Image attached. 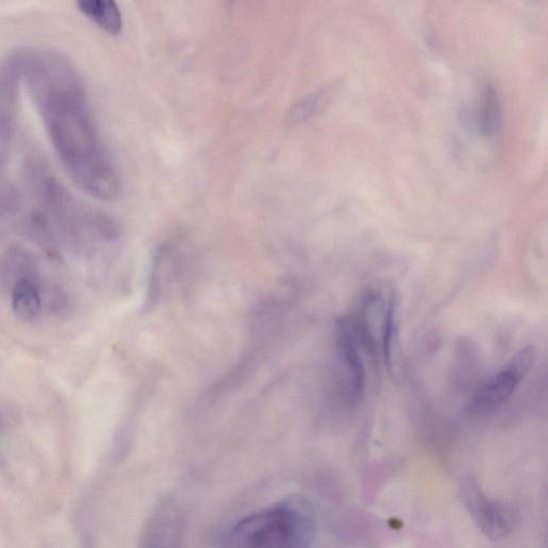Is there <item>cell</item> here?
Returning <instances> with one entry per match:
<instances>
[{
  "mask_svg": "<svg viewBox=\"0 0 548 548\" xmlns=\"http://www.w3.org/2000/svg\"><path fill=\"white\" fill-rule=\"evenodd\" d=\"M27 85L56 155L76 186L101 201L121 194V179L91 112L83 80L57 52H22Z\"/></svg>",
  "mask_w": 548,
  "mask_h": 548,
  "instance_id": "1",
  "label": "cell"
},
{
  "mask_svg": "<svg viewBox=\"0 0 548 548\" xmlns=\"http://www.w3.org/2000/svg\"><path fill=\"white\" fill-rule=\"evenodd\" d=\"M315 532L311 502L294 495L243 517L227 543L230 548H312Z\"/></svg>",
  "mask_w": 548,
  "mask_h": 548,
  "instance_id": "2",
  "label": "cell"
},
{
  "mask_svg": "<svg viewBox=\"0 0 548 548\" xmlns=\"http://www.w3.org/2000/svg\"><path fill=\"white\" fill-rule=\"evenodd\" d=\"M28 173L39 202L47 210L60 233L75 248L88 246L91 237L112 238L114 222L104 213L84 205L73 196L41 161L29 162Z\"/></svg>",
  "mask_w": 548,
  "mask_h": 548,
  "instance_id": "3",
  "label": "cell"
},
{
  "mask_svg": "<svg viewBox=\"0 0 548 548\" xmlns=\"http://www.w3.org/2000/svg\"><path fill=\"white\" fill-rule=\"evenodd\" d=\"M536 357L534 346L524 347L515 354L504 369L487 380L477 391L471 404L474 413L491 414L506 404L534 367Z\"/></svg>",
  "mask_w": 548,
  "mask_h": 548,
  "instance_id": "4",
  "label": "cell"
},
{
  "mask_svg": "<svg viewBox=\"0 0 548 548\" xmlns=\"http://www.w3.org/2000/svg\"><path fill=\"white\" fill-rule=\"evenodd\" d=\"M336 346L339 365V385L342 397L350 406L358 405L367 387V372L361 357V346L353 319L341 317L336 324Z\"/></svg>",
  "mask_w": 548,
  "mask_h": 548,
  "instance_id": "5",
  "label": "cell"
},
{
  "mask_svg": "<svg viewBox=\"0 0 548 548\" xmlns=\"http://www.w3.org/2000/svg\"><path fill=\"white\" fill-rule=\"evenodd\" d=\"M21 83V57L18 53L10 56L0 67V182L8 180L6 171L17 130Z\"/></svg>",
  "mask_w": 548,
  "mask_h": 548,
  "instance_id": "6",
  "label": "cell"
},
{
  "mask_svg": "<svg viewBox=\"0 0 548 548\" xmlns=\"http://www.w3.org/2000/svg\"><path fill=\"white\" fill-rule=\"evenodd\" d=\"M466 507L483 534L493 540L507 537L514 528L513 511L501 502L486 496L475 482L464 485Z\"/></svg>",
  "mask_w": 548,
  "mask_h": 548,
  "instance_id": "7",
  "label": "cell"
},
{
  "mask_svg": "<svg viewBox=\"0 0 548 548\" xmlns=\"http://www.w3.org/2000/svg\"><path fill=\"white\" fill-rule=\"evenodd\" d=\"M387 310L388 301L383 295L371 291L364 295L359 314L353 321L360 345L375 359L382 357Z\"/></svg>",
  "mask_w": 548,
  "mask_h": 548,
  "instance_id": "8",
  "label": "cell"
},
{
  "mask_svg": "<svg viewBox=\"0 0 548 548\" xmlns=\"http://www.w3.org/2000/svg\"><path fill=\"white\" fill-rule=\"evenodd\" d=\"M35 263L32 256L22 248H10L0 258V283L4 287H10L23 280H33L35 276Z\"/></svg>",
  "mask_w": 548,
  "mask_h": 548,
  "instance_id": "9",
  "label": "cell"
},
{
  "mask_svg": "<svg viewBox=\"0 0 548 548\" xmlns=\"http://www.w3.org/2000/svg\"><path fill=\"white\" fill-rule=\"evenodd\" d=\"M76 5L88 19L94 21L106 33L117 35L121 32L123 18L113 0H81Z\"/></svg>",
  "mask_w": 548,
  "mask_h": 548,
  "instance_id": "10",
  "label": "cell"
},
{
  "mask_svg": "<svg viewBox=\"0 0 548 548\" xmlns=\"http://www.w3.org/2000/svg\"><path fill=\"white\" fill-rule=\"evenodd\" d=\"M11 293L14 313L25 322L34 321L41 312V298L34 280L19 282Z\"/></svg>",
  "mask_w": 548,
  "mask_h": 548,
  "instance_id": "11",
  "label": "cell"
},
{
  "mask_svg": "<svg viewBox=\"0 0 548 548\" xmlns=\"http://www.w3.org/2000/svg\"><path fill=\"white\" fill-rule=\"evenodd\" d=\"M338 83L325 86L318 89L315 93L303 98L299 101L291 113L288 115V123L299 124L312 118L317 113L321 112L325 106L331 101L332 96L336 93Z\"/></svg>",
  "mask_w": 548,
  "mask_h": 548,
  "instance_id": "12",
  "label": "cell"
},
{
  "mask_svg": "<svg viewBox=\"0 0 548 548\" xmlns=\"http://www.w3.org/2000/svg\"><path fill=\"white\" fill-rule=\"evenodd\" d=\"M500 102L492 85L487 84L483 91L481 104V130L484 136H493L500 124Z\"/></svg>",
  "mask_w": 548,
  "mask_h": 548,
  "instance_id": "13",
  "label": "cell"
},
{
  "mask_svg": "<svg viewBox=\"0 0 548 548\" xmlns=\"http://www.w3.org/2000/svg\"><path fill=\"white\" fill-rule=\"evenodd\" d=\"M25 231L30 238H33L44 248H53L55 238L52 233L49 222L41 216V213H32L25 223Z\"/></svg>",
  "mask_w": 548,
  "mask_h": 548,
  "instance_id": "14",
  "label": "cell"
}]
</instances>
